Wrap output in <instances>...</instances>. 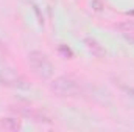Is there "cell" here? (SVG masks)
I'll use <instances>...</instances> for the list:
<instances>
[{
    "label": "cell",
    "instance_id": "cell-1",
    "mask_svg": "<svg viewBox=\"0 0 134 132\" xmlns=\"http://www.w3.org/2000/svg\"><path fill=\"white\" fill-rule=\"evenodd\" d=\"M48 89L56 97L72 98L81 92V82L76 76H73L70 73H64V75H59L55 79H52V82L48 84Z\"/></svg>",
    "mask_w": 134,
    "mask_h": 132
},
{
    "label": "cell",
    "instance_id": "cell-2",
    "mask_svg": "<svg viewBox=\"0 0 134 132\" xmlns=\"http://www.w3.org/2000/svg\"><path fill=\"white\" fill-rule=\"evenodd\" d=\"M27 64L31 68V71L42 81L50 79L55 73V65L52 64L48 56L39 50H31L27 55Z\"/></svg>",
    "mask_w": 134,
    "mask_h": 132
},
{
    "label": "cell",
    "instance_id": "cell-3",
    "mask_svg": "<svg viewBox=\"0 0 134 132\" xmlns=\"http://www.w3.org/2000/svg\"><path fill=\"white\" fill-rule=\"evenodd\" d=\"M0 86L13 90H28L31 89V82L17 70L11 67H3L0 70Z\"/></svg>",
    "mask_w": 134,
    "mask_h": 132
},
{
    "label": "cell",
    "instance_id": "cell-4",
    "mask_svg": "<svg viewBox=\"0 0 134 132\" xmlns=\"http://www.w3.org/2000/svg\"><path fill=\"white\" fill-rule=\"evenodd\" d=\"M83 44H84L86 50H87L94 58L101 59V58L106 56V50L103 48V45H101L97 39H94V37H84V39H83Z\"/></svg>",
    "mask_w": 134,
    "mask_h": 132
},
{
    "label": "cell",
    "instance_id": "cell-5",
    "mask_svg": "<svg viewBox=\"0 0 134 132\" xmlns=\"http://www.w3.org/2000/svg\"><path fill=\"white\" fill-rule=\"evenodd\" d=\"M0 129L8 132H17L22 129V120L19 117H2L0 118Z\"/></svg>",
    "mask_w": 134,
    "mask_h": 132
},
{
    "label": "cell",
    "instance_id": "cell-6",
    "mask_svg": "<svg viewBox=\"0 0 134 132\" xmlns=\"http://www.w3.org/2000/svg\"><path fill=\"white\" fill-rule=\"evenodd\" d=\"M123 34L126 36L128 40L134 42V25L133 23H130V25H126V28H123Z\"/></svg>",
    "mask_w": 134,
    "mask_h": 132
}]
</instances>
